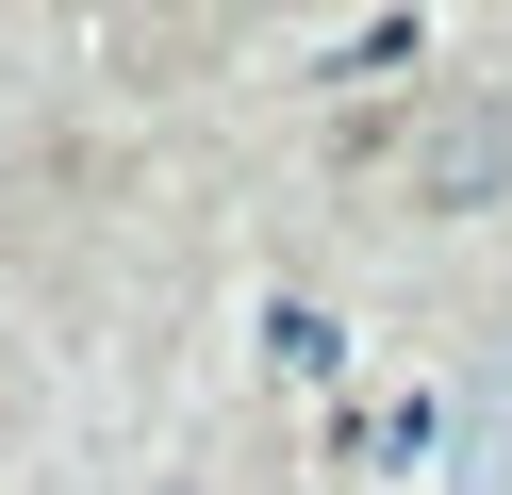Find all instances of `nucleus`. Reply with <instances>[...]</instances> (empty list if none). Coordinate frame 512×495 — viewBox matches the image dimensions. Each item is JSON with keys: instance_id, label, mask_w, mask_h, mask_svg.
Listing matches in <instances>:
<instances>
[{"instance_id": "1", "label": "nucleus", "mask_w": 512, "mask_h": 495, "mask_svg": "<svg viewBox=\"0 0 512 495\" xmlns=\"http://www.w3.org/2000/svg\"><path fill=\"white\" fill-rule=\"evenodd\" d=\"M397 182H413V215H496L512 198V99H430L413 116V149H397Z\"/></svg>"}]
</instances>
